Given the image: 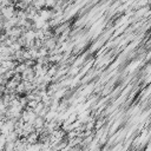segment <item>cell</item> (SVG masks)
Wrapping results in <instances>:
<instances>
[{"label": "cell", "instance_id": "6da1fadb", "mask_svg": "<svg viewBox=\"0 0 151 151\" xmlns=\"http://www.w3.org/2000/svg\"><path fill=\"white\" fill-rule=\"evenodd\" d=\"M0 11H1V19H4V20H8L17 15V8L14 7V5L2 7Z\"/></svg>", "mask_w": 151, "mask_h": 151}, {"label": "cell", "instance_id": "7a4b0ae2", "mask_svg": "<svg viewBox=\"0 0 151 151\" xmlns=\"http://www.w3.org/2000/svg\"><path fill=\"white\" fill-rule=\"evenodd\" d=\"M146 72H147V73H149V74H150V73H151V64H150V65H149V67H147V70H146Z\"/></svg>", "mask_w": 151, "mask_h": 151}]
</instances>
